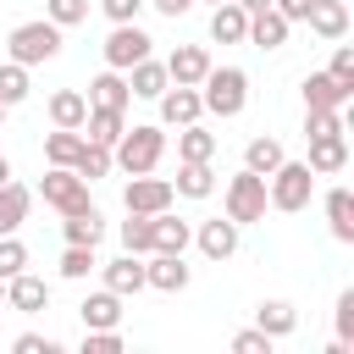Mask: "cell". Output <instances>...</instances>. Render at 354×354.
I'll use <instances>...</instances> for the list:
<instances>
[{
	"instance_id": "obj_39",
	"label": "cell",
	"mask_w": 354,
	"mask_h": 354,
	"mask_svg": "<svg viewBox=\"0 0 354 354\" xmlns=\"http://www.w3.org/2000/svg\"><path fill=\"white\" fill-rule=\"evenodd\" d=\"M83 354H122V326H83Z\"/></svg>"
},
{
	"instance_id": "obj_34",
	"label": "cell",
	"mask_w": 354,
	"mask_h": 354,
	"mask_svg": "<svg viewBox=\"0 0 354 354\" xmlns=\"http://www.w3.org/2000/svg\"><path fill=\"white\" fill-rule=\"evenodd\" d=\"M77 149H83V133H77V127H55V133H44V160H50V166H72Z\"/></svg>"
},
{
	"instance_id": "obj_26",
	"label": "cell",
	"mask_w": 354,
	"mask_h": 354,
	"mask_svg": "<svg viewBox=\"0 0 354 354\" xmlns=\"http://www.w3.org/2000/svg\"><path fill=\"white\" fill-rule=\"evenodd\" d=\"M183 199H210L216 194V171L210 160H177V183H171Z\"/></svg>"
},
{
	"instance_id": "obj_42",
	"label": "cell",
	"mask_w": 354,
	"mask_h": 354,
	"mask_svg": "<svg viewBox=\"0 0 354 354\" xmlns=\"http://www.w3.org/2000/svg\"><path fill=\"white\" fill-rule=\"evenodd\" d=\"M332 326H337V343H354V288H343V293H337Z\"/></svg>"
},
{
	"instance_id": "obj_4",
	"label": "cell",
	"mask_w": 354,
	"mask_h": 354,
	"mask_svg": "<svg viewBox=\"0 0 354 354\" xmlns=\"http://www.w3.org/2000/svg\"><path fill=\"white\" fill-rule=\"evenodd\" d=\"M310 194H315V171H310L304 160H282V166L266 177V205L282 210V216H299V210L310 205Z\"/></svg>"
},
{
	"instance_id": "obj_36",
	"label": "cell",
	"mask_w": 354,
	"mask_h": 354,
	"mask_svg": "<svg viewBox=\"0 0 354 354\" xmlns=\"http://www.w3.org/2000/svg\"><path fill=\"white\" fill-rule=\"evenodd\" d=\"M88 271H100L94 243H66V249H61V277H66V282H83Z\"/></svg>"
},
{
	"instance_id": "obj_2",
	"label": "cell",
	"mask_w": 354,
	"mask_h": 354,
	"mask_svg": "<svg viewBox=\"0 0 354 354\" xmlns=\"http://www.w3.org/2000/svg\"><path fill=\"white\" fill-rule=\"evenodd\" d=\"M61 33H66V28H55L50 17L17 22V28L6 33V61H22V66L33 72V66H44V61H55V55H61Z\"/></svg>"
},
{
	"instance_id": "obj_16",
	"label": "cell",
	"mask_w": 354,
	"mask_h": 354,
	"mask_svg": "<svg viewBox=\"0 0 354 354\" xmlns=\"http://www.w3.org/2000/svg\"><path fill=\"white\" fill-rule=\"evenodd\" d=\"M210 72V50L205 44H177L171 55H166V77L171 83H188V88H199V77Z\"/></svg>"
},
{
	"instance_id": "obj_8",
	"label": "cell",
	"mask_w": 354,
	"mask_h": 354,
	"mask_svg": "<svg viewBox=\"0 0 354 354\" xmlns=\"http://www.w3.org/2000/svg\"><path fill=\"white\" fill-rule=\"evenodd\" d=\"M171 199H177V188H171L166 177H155V171H138V177H127V188H122V205H127L133 216H160V210H171Z\"/></svg>"
},
{
	"instance_id": "obj_38",
	"label": "cell",
	"mask_w": 354,
	"mask_h": 354,
	"mask_svg": "<svg viewBox=\"0 0 354 354\" xmlns=\"http://www.w3.org/2000/svg\"><path fill=\"white\" fill-rule=\"evenodd\" d=\"M88 6L94 0H44V17L55 28H77V22H88Z\"/></svg>"
},
{
	"instance_id": "obj_12",
	"label": "cell",
	"mask_w": 354,
	"mask_h": 354,
	"mask_svg": "<svg viewBox=\"0 0 354 354\" xmlns=\"http://www.w3.org/2000/svg\"><path fill=\"white\" fill-rule=\"evenodd\" d=\"M299 94H304V111H348V100H354V88L337 83L332 72H310L299 83Z\"/></svg>"
},
{
	"instance_id": "obj_6",
	"label": "cell",
	"mask_w": 354,
	"mask_h": 354,
	"mask_svg": "<svg viewBox=\"0 0 354 354\" xmlns=\"http://www.w3.org/2000/svg\"><path fill=\"white\" fill-rule=\"evenodd\" d=\"M39 194H44V205L61 210V216H77V210L94 205V199H88V183H83L72 166H50V171L39 177Z\"/></svg>"
},
{
	"instance_id": "obj_7",
	"label": "cell",
	"mask_w": 354,
	"mask_h": 354,
	"mask_svg": "<svg viewBox=\"0 0 354 354\" xmlns=\"http://www.w3.org/2000/svg\"><path fill=\"white\" fill-rule=\"evenodd\" d=\"M149 33L138 28V22H111V33H105V44H100V55H105V66H116V72H127L133 61H144L149 55Z\"/></svg>"
},
{
	"instance_id": "obj_21",
	"label": "cell",
	"mask_w": 354,
	"mask_h": 354,
	"mask_svg": "<svg viewBox=\"0 0 354 354\" xmlns=\"http://www.w3.org/2000/svg\"><path fill=\"white\" fill-rule=\"evenodd\" d=\"M166 83H171V77H166V61H155V55H144V61L127 66V88H133V100H160Z\"/></svg>"
},
{
	"instance_id": "obj_31",
	"label": "cell",
	"mask_w": 354,
	"mask_h": 354,
	"mask_svg": "<svg viewBox=\"0 0 354 354\" xmlns=\"http://www.w3.org/2000/svg\"><path fill=\"white\" fill-rule=\"evenodd\" d=\"M177 160H216V133H205L199 122L177 127Z\"/></svg>"
},
{
	"instance_id": "obj_24",
	"label": "cell",
	"mask_w": 354,
	"mask_h": 354,
	"mask_svg": "<svg viewBox=\"0 0 354 354\" xmlns=\"http://www.w3.org/2000/svg\"><path fill=\"white\" fill-rule=\"evenodd\" d=\"M28 210H33V188H22L17 177H11V183H0V238H6V232H17V227L28 221Z\"/></svg>"
},
{
	"instance_id": "obj_13",
	"label": "cell",
	"mask_w": 354,
	"mask_h": 354,
	"mask_svg": "<svg viewBox=\"0 0 354 354\" xmlns=\"http://www.w3.org/2000/svg\"><path fill=\"white\" fill-rule=\"evenodd\" d=\"M44 304H50V282H44V277H33V271L6 277V310H17V315H39Z\"/></svg>"
},
{
	"instance_id": "obj_5",
	"label": "cell",
	"mask_w": 354,
	"mask_h": 354,
	"mask_svg": "<svg viewBox=\"0 0 354 354\" xmlns=\"http://www.w3.org/2000/svg\"><path fill=\"white\" fill-rule=\"evenodd\" d=\"M266 177L260 171H238V177H227V188H221V216H232L238 227H249V221H266Z\"/></svg>"
},
{
	"instance_id": "obj_46",
	"label": "cell",
	"mask_w": 354,
	"mask_h": 354,
	"mask_svg": "<svg viewBox=\"0 0 354 354\" xmlns=\"http://www.w3.org/2000/svg\"><path fill=\"white\" fill-rule=\"evenodd\" d=\"M111 22H138V11H144V0H94Z\"/></svg>"
},
{
	"instance_id": "obj_19",
	"label": "cell",
	"mask_w": 354,
	"mask_h": 354,
	"mask_svg": "<svg viewBox=\"0 0 354 354\" xmlns=\"http://www.w3.org/2000/svg\"><path fill=\"white\" fill-rule=\"evenodd\" d=\"M88 105H105V111H127L133 105V88H127V72L105 66L100 77H88Z\"/></svg>"
},
{
	"instance_id": "obj_52",
	"label": "cell",
	"mask_w": 354,
	"mask_h": 354,
	"mask_svg": "<svg viewBox=\"0 0 354 354\" xmlns=\"http://www.w3.org/2000/svg\"><path fill=\"white\" fill-rule=\"evenodd\" d=\"M205 6H221V0H205Z\"/></svg>"
},
{
	"instance_id": "obj_43",
	"label": "cell",
	"mask_w": 354,
	"mask_h": 354,
	"mask_svg": "<svg viewBox=\"0 0 354 354\" xmlns=\"http://www.w3.org/2000/svg\"><path fill=\"white\" fill-rule=\"evenodd\" d=\"M277 348V337H266L260 326H243V332H232V354H271Z\"/></svg>"
},
{
	"instance_id": "obj_14",
	"label": "cell",
	"mask_w": 354,
	"mask_h": 354,
	"mask_svg": "<svg viewBox=\"0 0 354 354\" xmlns=\"http://www.w3.org/2000/svg\"><path fill=\"white\" fill-rule=\"evenodd\" d=\"M288 33H293V22H288L277 6H266V11H249V33H243V44H254V50H282Z\"/></svg>"
},
{
	"instance_id": "obj_35",
	"label": "cell",
	"mask_w": 354,
	"mask_h": 354,
	"mask_svg": "<svg viewBox=\"0 0 354 354\" xmlns=\"http://www.w3.org/2000/svg\"><path fill=\"white\" fill-rule=\"evenodd\" d=\"M122 249H127V254H149V249H155V216H133V210H127V221H122Z\"/></svg>"
},
{
	"instance_id": "obj_51",
	"label": "cell",
	"mask_w": 354,
	"mask_h": 354,
	"mask_svg": "<svg viewBox=\"0 0 354 354\" xmlns=\"http://www.w3.org/2000/svg\"><path fill=\"white\" fill-rule=\"evenodd\" d=\"M0 304H6V282H0Z\"/></svg>"
},
{
	"instance_id": "obj_9",
	"label": "cell",
	"mask_w": 354,
	"mask_h": 354,
	"mask_svg": "<svg viewBox=\"0 0 354 354\" xmlns=\"http://www.w3.org/2000/svg\"><path fill=\"white\" fill-rule=\"evenodd\" d=\"M194 243H199V254H205V260H232V254H238V243H243V227H238L232 216H210V221H199V227H194Z\"/></svg>"
},
{
	"instance_id": "obj_50",
	"label": "cell",
	"mask_w": 354,
	"mask_h": 354,
	"mask_svg": "<svg viewBox=\"0 0 354 354\" xmlns=\"http://www.w3.org/2000/svg\"><path fill=\"white\" fill-rule=\"evenodd\" d=\"M0 183H11V160L6 155H0Z\"/></svg>"
},
{
	"instance_id": "obj_11",
	"label": "cell",
	"mask_w": 354,
	"mask_h": 354,
	"mask_svg": "<svg viewBox=\"0 0 354 354\" xmlns=\"http://www.w3.org/2000/svg\"><path fill=\"white\" fill-rule=\"evenodd\" d=\"M194 282V271H188V260L183 254H144V288H155V293H183Z\"/></svg>"
},
{
	"instance_id": "obj_1",
	"label": "cell",
	"mask_w": 354,
	"mask_h": 354,
	"mask_svg": "<svg viewBox=\"0 0 354 354\" xmlns=\"http://www.w3.org/2000/svg\"><path fill=\"white\" fill-rule=\"evenodd\" d=\"M160 155H166V127H160V122H133V127H122V138L111 144V166H122L127 177L155 171Z\"/></svg>"
},
{
	"instance_id": "obj_41",
	"label": "cell",
	"mask_w": 354,
	"mask_h": 354,
	"mask_svg": "<svg viewBox=\"0 0 354 354\" xmlns=\"http://www.w3.org/2000/svg\"><path fill=\"white\" fill-rule=\"evenodd\" d=\"M326 133H348L343 111H304V138H326Z\"/></svg>"
},
{
	"instance_id": "obj_10",
	"label": "cell",
	"mask_w": 354,
	"mask_h": 354,
	"mask_svg": "<svg viewBox=\"0 0 354 354\" xmlns=\"http://www.w3.org/2000/svg\"><path fill=\"white\" fill-rule=\"evenodd\" d=\"M155 105H160V127H188V122L205 116V100H199V88H188V83H166Z\"/></svg>"
},
{
	"instance_id": "obj_33",
	"label": "cell",
	"mask_w": 354,
	"mask_h": 354,
	"mask_svg": "<svg viewBox=\"0 0 354 354\" xmlns=\"http://www.w3.org/2000/svg\"><path fill=\"white\" fill-rule=\"evenodd\" d=\"M33 94V77H28V66L22 61H0V105L11 111V105H22Z\"/></svg>"
},
{
	"instance_id": "obj_53",
	"label": "cell",
	"mask_w": 354,
	"mask_h": 354,
	"mask_svg": "<svg viewBox=\"0 0 354 354\" xmlns=\"http://www.w3.org/2000/svg\"><path fill=\"white\" fill-rule=\"evenodd\" d=\"M0 122H6V105H0Z\"/></svg>"
},
{
	"instance_id": "obj_49",
	"label": "cell",
	"mask_w": 354,
	"mask_h": 354,
	"mask_svg": "<svg viewBox=\"0 0 354 354\" xmlns=\"http://www.w3.org/2000/svg\"><path fill=\"white\" fill-rule=\"evenodd\" d=\"M238 6H243V11H266L271 0H238Z\"/></svg>"
},
{
	"instance_id": "obj_48",
	"label": "cell",
	"mask_w": 354,
	"mask_h": 354,
	"mask_svg": "<svg viewBox=\"0 0 354 354\" xmlns=\"http://www.w3.org/2000/svg\"><path fill=\"white\" fill-rule=\"evenodd\" d=\"M271 6H277L288 22H304V11H310V0H271Z\"/></svg>"
},
{
	"instance_id": "obj_3",
	"label": "cell",
	"mask_w": 354,
	"mask_h": 354,
	"mask_svg": "<svg viewBox=\"0 0 354 354\" xmlns=\"http://www.w3.org/2000/svg\"><path fill=\"white\" fill-rule=\"evenodd\" d=\"M199 100H205V111L221 116V122L243 116V105H249V72H243V66H216V61H210V72L199 77Z\"/></svg>"
},
{
	"instance_id": "obj_20",
	"label": "cell",
	"mask_w": 354,
	"mask_h": 354,
	"mask_svg": "<svg viewBox=\"0 0 354 354\" xmlns=\"http://www.w3.org/2000/svg\"><path fill=\"white\" fill-rule=\"evenodd\" d=\"M243 33H249V11H243L238 0L210 6V39H216V44H243Z\"/></svg>"
},
{
	"instance_id": "obj_18",
	"label": "cell",
	"mask_w": 354,
	"mask_h": 354,
	"mask_svg": "<svg viewBox=\"0 0 354 354\" xmlns=\"http://www.w3.org/2000/svg\"><path fill=\"white\" fill-rule=\"evenodd\" d=\"M304 22H310V33H315V39L337 44V39L348 33V6H343V0H310Z\"/></svg>"
},
{
	"instance_id": "obj_45",
	"label": "cell",
	"mask_w": 354,
	"mask_h": 354,
	"mask_svg": "<svg viewBox=\"0 0 354 354\" xmlns=\"http://www.w3.org/2000/svg\"><path fill=\"white\" fill-rule=\"evenodd\" d=\"M11 348H17V354H55L61 343L44 337V332H22V337H11Z\"/></svg>"
},
{
	"instance_id": "obj_28",
	"label": "cell",
	"mask_w": 354,
	"mask_h": 354,
	"mask_svg": "<svg viewBox=\"0 0 354 354\" xmlns=\"http://www.w3.org/2000/svg\"><path fill=\"white\" fill-rule=\"evenodd\" d=\"M122 127H127V111H105V105H88V116H83V138H94V144H116L122 138Z\"/></svg>"
},
{
	"instance_id": "obj_40",
	"label": "cell",
	"mask_w": 354,
	"mask_h": 354,
	"mask_svg": "<svg viewBox=\"0 0 354 354\" xmlns=\"http://www.w3.org/2000/svg\"><path fill=\"white\" fill-rule=\"evenodd\" d=\"M17 271H28V243H22L17 232H6V238H0V282L17 277Z\"/></svg>"
},
{
	"instance_id": "obj_32",
	"label": "cell",
	"mask_w": 354,
	"mask_h": 354,
	"mask_svg": "<svg viewBox=\"0 0 354 354\" xmlns=\"http://www.w3.org/2000/svg\"><path fill=\"white\" fill-rule=\"evenodd\" d=\"M61 238H66V243H100V238H105L100 210L88 205V210H77V216H61Z\"/></svg>"
},
{
	"instance_id": "obj_37",
	"label": "cell",
	"mask_w": 354,
	"mask_h": 354,
	"mask_svg": "<svg viewBox=\"0 0 354 354\" xmlns=\"http://www.w3.org/2000/svg\"><path fill=\"white\" fill-rule=\"evenodd\" d=\"M72 171H77L83 183H94V177H105V171H111V149H105V144H94V138H83V149H77V160H72Z\"/></svg>"
},
{
	"instance_id": "obj_25",
	"label": "cell",
	"mask_w": 354,
	"mask_h": 354,
	"mask_svg": "<svg viewBox=\"0 0 354 354\" xmlns=\"http://www.w3.org/2000/svg\"><path fill=\"white\" fill-rule=\"evenodd\" d=\"M282 160H288V149H282V138H271V133H254V138L243 144V166L260 171V177H271Z\"/></svg>"
},
{
	"instance_id": "obj_23",
	"label": "cell",
	"mask_w": 354,
	"mask_h": 354,
	"mask_svg": "<svg viewBox=\"0 0 354 354\" xmlns=\"http://www.w3.org/2000/svg\"><path fill=\"white\" fill-rule=\"evenodd\" d=\"M77 321H83V326H122V293L94 288V293L77 304Z\"/></svg>"
},
{
	"instance_id": "obj_22",
	"label": "cell",
	"mask_w": 354,
	"mask_h": 354,
	"mask_svg": "<svg viewBox=\"0 0 354 354\" xmlns=\"http://www.w3.org/2000/svg\"><path fill=\"white\" fill-rule=\"evenodd\" d=\"M326 227H332V238L337 243H354V194L337 183V188H326Z\"/></svg>"
},
{
	"instance_id": "obj_27",
	"label": "cell",
	"mask_w": 354,
	"mask_h": 354,
	"mask_svg": "<svg viewBox=\"0 0 354 354\" xmlns=\"http://www.w3.org/2000/svg\"><path fill=\"white\" fill-rule=\"evenodd\" d=\"M83 116H88V94H77V88L50 94V127H77L83 133Z\"/></svg>"
},
{
	"instance_id": "obj_17",
	"label": "cell",
	"mask_w": 354,
	"mask_h": 354,
	"mask_svg": "<svg viewBox=\"0 0 354 354\" xmlns=\"http://www.w3.org/2000/svg\"><path fill=\"white\" fill-rule=\"evenodd\" d=\"M315 177H337L348 166V133H326V138H310V160H304Z\"/></svg>"
},
{
	"instance_id": "obj_44",
	"label": "cell",
	"mask_w": 354,
	"mask_h": 354,
	"mask_svg": "<svg viewBox=\"0 0 354 354\" xmlns=\"http://www.w3.org/2000/svg\"><path fill=\"white\" fill-rule=\"evenodd\" d=\"M326 72H332L337 83H348V88H354V44H337V50H332V66H326Z\"/></svg>"
},
{
	"instance_id": "obj_47",
	"label": "cell",
	"mask_w": 354,
	"mask_h": 354,
	"mask_svg": "<svg viewBox=\"0 0 354 354\" xmlns=\"http://www.w3.org/2000/svg\"><path fill=\"white\" fill-rule=\"evenodd\" d=\"M144 6H155L160 17H171V22H177V17H188V11L199 6V0H144Z\"/></svg>"
},
{
	"instance_id": "obj_30",
	"label": "cell",
	"mask_w": 354,
	"mask_h": 354,
	"mask_svg": "<svg viewBox=\"0 0 354 354\" xmlns=\"http://www.w3.org/2000/svg\"><path fill=\"white\" fill-rule=\"evenodd\" d=\"M254 326H260L266 337H288V332L299 326V310H293L288 299H260V310H254Z\"/></svg>"
},
{
	"instance_id": "obj_15",
	"label": "cell",
	"mask_w": 354,
	"mask_h": 354,
	"mask_svg": "<svg viewBox=\"0 0 354 354\" xmlns=\"http://www.w3.org/2000/svg\"><path fill=\"white\" fill-rule=\"evenodd\" d=\"M100 277H105V288L111 293H122V299H133V293H144V254H116V260H100Z\"/></svg>"
},
{
	"instance_id": "obj_29",
	"label": "cell",
	"mask_w": 354,
	"mask_h": 354,
	"mask_svg": "<svg viewBox=\"0 0 354 354\" xmlns=\"http://www.w3.org/2000/svg\"><path fill=\"white\" fill-rule=\"evenodd\" d=\"M188 243H194V227H188L183 216L160 210V216H155V249H160V254H183ZM155 249H149V254H155Z\"/></svg>"
}]
</instances>
